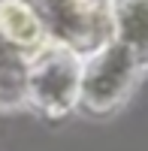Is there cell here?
I'll list each match as a JSON object with an SVG mask.
<instances>
[{
  "label": "cell",
  "instance_id": "7a4b0ae2",
  "mask_svg": "<svg viewBox=\"0 0 148 151\" xmlns=\"http://www.w3.org/2000/svg\"><path fill=\"white\" fill-rule=\"evenodd\" d=\"M82 58L55 42L30 55L27 64V109L48 121H60L79 109Z\"/></svg>",
  "mask_w": 148,
  "mask_h": 151
},
{
  "label": "cell",
  "instance_id": "6da1fadb",
  "mask_svg": "<svg viewBox=\"0 0 148 151\" xmlns=\"http://www.w3.org/2000/svg\"><path fill=\"white\" fill-rule=\"evenodd\" d=\"M42 21L48 42L91 58L115 40L112 0H27Z\"/></svg>",
  "mask_w": 148,
  "mask_h": 151
},
{
  "label": "cell",
  "instance_id": "5b68a950",
  "mask_svg": "<svg viewBox=\"0 0 148 151\" xmlns=\"http://www.w3.org/2000/svg\"><path fill=\"white\" fill-rule=\"evenodd\" d=\"M115 40L124 42L148 70V0H112Z\"/></svg>",
  "mask_w": 148,
  "mask_h": 151
},
{
  "label": "cell",
  "instance_id": "3957f363",
  "mask_svg": "<svg viewBox=\"0 0 148 151\" xmlns=\"http://www.w3.org/2000/svg\"><path fill=\"white\" fill-rule=\"evenodd\" d=\"M145 73L142 60L124 42L112 40L100 52L82 60V85H79V109L88 115H109L133 94L139 76Z\"/></svg>",
  "mask_w": 148,
  "mask_h": 151
},
{
  "label": "cell",
  "instance_id": "8992f818",
  "mask_svg": "<svg viewBox=\"0 0 148 151\" xmlns=\"http://www.w3.org/2000/svg\"><path fill=\"white\" fill-rule=\"evenodd\" d=\"M27 64L30 55L0 42V109H27Z\"/></svg>",
  "mask_w": 148,
  "mask_h": 151
},
{
  "label": "cell",
  "instance_id": "277c9868",
  "mask_svg": "<svg viewBox=\"0 0 148 151\" xmlns=\"http://www.w3.org/2000/svg\"><path fill=\"white\" fill-rule=\"evenodd\" d=\"M0 42L21 55H36L48 45L42 21L27 0H0Z\"/></svg>",
  "mask_w": 148,
  "mask_h": 151
}]
</instances>
